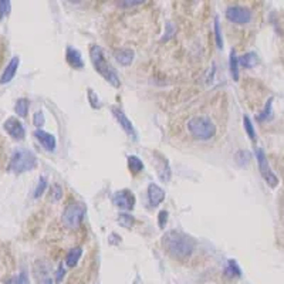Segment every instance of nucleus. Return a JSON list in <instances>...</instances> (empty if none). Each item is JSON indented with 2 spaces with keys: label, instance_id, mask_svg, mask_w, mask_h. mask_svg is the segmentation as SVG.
I'll use <instances>...</instances> for the list:
<instances>
[{
  "label": "nucleus",
  "instance_id": "bb28decb",
  "mask_svg": "<svg viewBox=\"0 0 284 284\" xmlns=\"http://www.w3.org/2000/svg\"><path fill=\"white\" fill-rule=\"evenodd\" d=\"M11 3L9 0H0V19H3L10 11Z\"/></svg>",
  "mask_w": 284,
  "mask_h": 284
},
{
  "label": "nucleus",
  "instance_id": "6ab92c4d",
  "mask_svg": "<svg viewBox=\"0 0 284 284\" xmlns=\"http://www.w3.org/2000/svg\"><path fill=\"white\" fill-rule=\"evenodd\" d=\"M230 74L234 81L239 80V60H237V56L234 51L230 53Z\"/></svg>",
  "mask_w": 284,
  "mask_h": 284
},
{
  "label": "nucleus",
  "instance_id": "9b49d317",
  "mask_svg": "<svg viewBox=\"0 0 284 284\" xmlns=\"http://www.w3.org/2000/svg\"><path fill=\"white\" fill-rule=\"evenodd\" d=\"M148 198H149V203L152 206H159L165 199V192L162 188H159L156 183H149L148 186Z\"/></svg>",
  "mask_w": 284,
  "mask_h": 284
},
{
  "label": "nucleus",
  "instance_id": "a211bd4d",
  "mask_svg": "<svg viewBox=\"0 0 284 284\" xmlns=\"http://www.w3.org/2000/svg\"><path fill=\"white\" fill-rule=\"evenodd\" d=\"M14 111H16V114H17L19 117L24 118V117L27 115V111H29V100H26V98L17 100L16 107H14Z\"/></svg>",
  "mask_w": 284,
  "mask_h": 284
},
{
  "label": "nucleus",
  "instance_id": "f8f14e48",
  "mask_svg": "<svg viewBox=\"0 0 284 284\" xmlns=\"http://www.w3.org/2000/svg\"><path fill=\"white\" fill-rule=\"evenodd\" d=\"M19 64H20V59H19V57H13V59H11L10 63L6 66L4 72H3L1 77H0V82H1V84L10 82L11 80L14 78V75H16V72H17V69H19Z\"/></svg>",
  "mask_w": 284,
  "mask_h": 284
},
{
  "label": "nucleus",
  "instance_id": "0eeeda50",
  "mask_svg": "<svg viewBox=\"0 0 284 284\" xmlns=\"http://www.w3.org/2000/svg\"><path fill=\"white\" fill-rule=\"evenodd\" d=\"M226 17H227V20L233 21L236 24H246L253 19V13L247 7L230 6L226 9Z\"/></svg>",
  "mask_w": 284,
  "mask_h": 284
},
{
  "label": "nucleus",
  "instance_id": "ddd939ff",
  "mask_svg": "<svg viewBox=\"0 0 284 284\" xmlns=\"http://www.w3.org/2000/svg\"><path fill=\"white\" fill-rule=\"evenodd\" d=\"M66 60H67V63L70 64L71 67H74V69H82V67H84L81 53L77 50V49L71 47V46H69V47H67V53H66Z\"/></svg>",
  "mask_w": 284,
  "mask_h": 284
},
{
  "label": "nucleus",
  "instance_id": "423d86ee",
  "mask_svg": "<svg viewBox=\"0 0 284 284\" xmlns=\"http://www.w3.org/2000/svg\"><path fill=\"white\" fill-rule=\"evenodd\" d=\"M256 158H257V163H259V169H260V173L263 176V179L266 182L269 183L272 188H276L279 185V178L274 175V172L272 171L270 165H269V161H267V156L262 148H257L256 149Z\"/></svg>",
  "mask_w": 284,
  "mask_h": 284
},
{
  "label": "nucleus",
  "instance_id": "c85d7f7f",
  "mask_svg": "<svg viewBox=\"0 0 284 284\" xmlns=\"http://www.w3.org/2000/svg\"><path fill=\"white\" fill-rule=\"evenodd\" d=\"M34 120H33V122H34V125L37 127V130H41V127L44 125V114L40 111H37L36 114H34V117H33Z\"/></svg>",
  "mask_w": 284,
  "mask_h": 284
},
{
  "label": "nucleus",
  "instance_id": "c9c22d12",
  "mask_svg": "<svg viewBox=\"0 0 284 284\" xmlns=\"http://www.w3.org/2000/svg\"><path fill=\"white\" fill-rule=\"evenodd\" d=\"M41 284H53V282H51V279H49V277H46V279H43V282H41Z\"/></svg>",
  "mask_w": 284,
  "mask_h": 284
},
{
  "label": "nucleus",
  "instance_id": "b1692460",
  "mask_svg": "<svg viewBox=\"0 0 284 284\" xmlns=\"http://www.w3.org/2000/svg\"><path fill=\"white\" fill-rule=\"evenodd\" d=\"M270 115H272V98L269 100V102H267V105H266V108L263 110V112L259 114V115L256 117V120H257V121H266L267 118H270Z\"/></svg>",
  "mask_w": 284,
  "mask_h": 284
},
{
  "label": "nucleus",
  "instance_id": "c756f323",
  "mask_svg": "<svg viewBox=\"0 0 284 284\" xmlns=\"http://www.w3.org/2000/svg\"><path fill=\"white\" fill-rule=\"evenodd\" d=\"M88 100H90V102H91V105L94 107V108H100L101 107V102H100V100H98V95L95 94V92L92 91V90H88Z\"/></svg>",
  "mask_w": 284,
  "mask_h": 284
},
{
  "label": "nucleus",
  "instance_id": "f704fd0d",
  "mask_svg": "<svg viewBox=\"0 0 284 284\" xmlns=\"http://www.w3.org/2000/svg\"><path fill=\"white\" fill-rule=\"evenodd\" d=\"M63 277H64V269H63V266H61L60 269L57 270V274H56V282L60 283L61 280H63Z\"/></svg>",
  "mask_w": 284,
  "mask_h": 284
},
{
  "label": "nucleus",
  "instance_id": "393cba45",
  "mask_svg": "<svg viewBox=\"0 0 284 284\" xmlns=\"http://www.w3.org/2000/svg\"><path fill=\"white\" fill-rule=\"evenodd\" d=\"M61 196H63V189H61V186L60 185H53L51 186V191H50V199L51 201H60L61 199Z\"/></svg>",
  "mask_w": 284,
  "mask_h": 284
},
{
  "label": "nucleus",
  "instance_id": "7ed1b4c3",
  "mask_svg": "<svg viewBox=\"0 0 284 284\" xmlns=\"http://www.w3.org/2000/svg\"><path fill=\"white\" fill-rule=\"evenodd\" d=\"M90 57H91L94 69L98 71V74H101L102 77L110 82L112 87H120V85H121V81H120V77H118V74H117V70L112 67L108 61L105 60L104 51H102L100 46H91V49H90Z\"/></svg>",
  "mask_w": 284,
  "mask_h": 284
},
{
  "label": "nucleus",
  "instance_id": "f257e3e1",
  "mask_svg": "<svg viewBox=\"0 0 284 284\" xmlns=\"http://www.w3.org/2000/svg\"><path fill=\"white\" fill-rule=\"evenodd\" d=\"M162 244L165 250L172 257L183 260L193 253L196 243L188 234L178 232V230H169L162 237Z\"/></svg>",
  "mask_w": 284,
  "mask_h": 284
},
{
  "label": "nucleus",
  "instance_id": "2f4dec72",
  "mask_svg": "<svg viewBox=\"0 0 284 284\" xmlns=\"http://www.w3.org/2000/svg\"><path fill=\"white\" fill-rule=\"evenodd\" d=\"M13 284H29V279H27V276L24 272H21L14 280H13Z\"/></svg>",
  "mask_w": 284,
  "mask_h": 284
},
{
  "label": "nucleus",
  "instance_id": "9d476101",
  "mask_svg": "<svg viewBox=\"0 0 284 284\" xmlns=\"http://www.w3.org/2000/svg\"><path fill=\"white\" fill-rule=\"evenodd\" d=\"M34 137L40 141V143L44 146L46 151L51 152V151L56 149V138H54V135L43 131V130H37V131H34Z\"/></svg>",
  "mask_w": 284,
  "mask_h": 284
},
{
  "label": "nucleus",
  "instance_id": "dca6fc26",
  "mask_svg": "<svg viewBox=\"0 0 284 284\" xmlns=\"http://www.w3.org/2000/svg\"><path fill=\"white\" fill-rule=\"evenodd\" d=\"M82 256V249L81 247H74V249H71L69 254H67V257H66V264L69 266V267H74L75 264L78 263V260L81 259Z\"/></svg>",
  "mask_w": 284,
  "mask_h": 284
},
{
  "label": "nucleus",
  "instance_id": "7c9ffc66",
  "mask_svg": "<svg viewBox=\"0 0 284 284\" xmlns=\"http://www.w3.org/2000/svg\"><path fill=\"white\" fill-rule=\"evenodd\" d=\"M227 270L233 274V276H240V274H242V272H240V269H239L237 263L233 262V260H230V262H229V267H227Z\"/></svg>",
  "mask_w": 284,
  "mask_h": 284
},
{
  "label": "nucleus",
  "instance_id": "cd10ccee",
  "mask_svg": "<svg viewBox=\"0 0 284 284\" xmlns=\"http://www.w3.org/2000/svg\"><path fill=\"white\" fill-rule=\"evenodd\" d=\"M249 159H250V153L247 152V151H239L237 155H236V161L239 165H246V163H249Z\"/></svg>",
  "mask_w": 284,
  "mask_h": 284
},
{
  "label": "nucleus",
  "instance_id": "1a4fd4ad",
  "mask_svg": "<svg viewBox=\"0 0 284 284\" xmlns=\"http://www.w3.org/2000/svg\"><path fill=\"white\" fill-rule=\"evenodd\" d=\"M3 127H4V131L7 132L13 140L20 141V140L24 138V135H26V131H24L23 124H21L19 120L13 118V117H10L9 120H6V122H4Z\"/></svg>",
  "mask_w": 284,
  "mask_h": 284
},
{
  "label": "nucleus",
  "instance_id": "473e14b6",
  "mask_svg": "<svg viewBox=\"0 0 284 284\" xmlns=\"http://www.w3.org/2000/svg\"><path fill=\"white\" fill-rule=\"evenodd\" d=\"M166 219H168V212L162 211V212L159 213V227H161V229L165 227V224H166Z\"/></svg>",
  "mask_w": 284,
  "mask_h": 284
},
{
  "label": "nucleus",
  "instance_id": "20e7f679",
  "mask_svg": "<svg viewBox=\"0 0 284 284\" xmlns=\"http://www.w3.org/2000/svg\"><path fill=\"white\" fill-rule=\"evenodd\" d=\"M37 165L36 155L29 149H17L14 151L9 163V171L11 173L20 175V173L33 171Z\"/></svg>",
  "mask_w": 284,
  "mask_h": 284
},
{
  "label": "nucleus",
  "instance_id": "f03ea898",
  "mask_svg": "<svg viewBox=\"0 0 284 284\" xmlns=\"http://www.w3.org/2000/svg\"><path fill=\"white\" fill-rule=\"evenodd\" d=\"M186 131L195 141L208 142L217 134V127L208 114H193L186 121Z\"/></svg>",
  "mask_w": 284,
  "mask_h": 284
},
{
  "label": "nucleus",
  "instance_id": "72a5a7b5",
  "mask_svg": "<svg viewBox=\"0 0 284 284\" xmlns=\"http://www.w3.org/2000/svg\"><path fill=\"white\" fill-rule=\"evenodd\" d=\"M124 7H130V6H138V4H143V1H121L120 3Z\"/></svg>",
  "mask_w": 284,
  "mask_h": 284
},
{
  "label": "nucleus",
  "instance_id": "2eb2a0df",
  "mask_svg": "<svg viewBox=\"0 0 284 284\" xmlns=\"http://www.w3.org/2000/svg\"><path fill=\"white\" fill-rule=\"evenodd\" d=\"M115 60L121 66H130L134 60V51L132 50H118L114 53Z\"/></svg>",
  "mask_w": 284,
  "mask_h": 284
},
{
  "label": "nucleus",
  "instance_id": "f3484780",
  "mask_svg": "<svg viewBox=\"0 0 284 284\" xmlns=\"http://www.w3.org/2000/svg\"><path fill=\"white\" fill-rule=\"evenodd\" d=\"M239 60V64L244 67V69H252L256 66V61H257V57H256V54L254 53H246L244 56H242L240 59H237Z\"/></svg>",
  "mask_w": 284,
  "mask_h": 284
},
{
  "label": "nucleus",
  "instance_id": "6e6552de",
  "mask_svg": "<svg viewBox=\"0 0 284 284\" xmlns=\"http://www.w3.org/2000/svg\"><path fill=\"white\" fill-rule=\"evenodd\" d=\"M112 202L117 208H120L122 211H131L132 208L135 206V196H134V193L131 191L122 189V191L114 193Z\"/></svg>",
  "mask_w": 284,
  "mask_h": 284
},
{
  "label": "nucleus",
  "instance_id": "5701e85b",
  "mask_svg": "<svg viewBox=\"0 0 284 284\" xmlns=\"http://www.w3.org/2000/svg\"><path fill=\"white\" fill-rule=\"evenodd\" d=\"M46 188H47V179H46V176H41L40 179H39V183H37V188L34 191V198L36 199L40 198L41 195L44 193V191H46Z\"/></svg>",
  "mask_w": 284,
  "mask_h": 284
},
{
  "label": "nucleus",
  "instance_id": "4be33fe9",
  "mask_svg": "<svg viewBox=\"0 0 284 284\" xmlns=\"http://www.w3.org/2000/svg\"><path fill=\"white\" fill-rule=\"evenodd\" d=\"M118 222H120V224L124 226V227L131 229L132 224H134V222H135V219L132 217L131 214H128V213H121V214H120V217H118Z\"/></svg>",
  "mask_w": 284,
  "mask_h": 284
},
{
  "label": "nucleus",
  "instance_id": "4468645a",
  "mask_svg": "<svg viewBox=\"0 0 284 284\" xmlns=\"http://www.w3.org/2000/svg\"><path fill=\"white\" fill-rule=\"evenodd\" d=\"M112 114L115 115L117 121L121 124V127L124 128V131L127 132L128 135L135 137V131H134V127H132L131 120H128V117L120 110V108H112Z\"/></svg>",
  "mask_w": 284,
  "mask_h": 284
},
{
  "label": "nucleus",
  "instance_id": "aec40b11",
  "mask_svg": "<svg viewBox=\"0 0 284 284\" xmlns=\"http://www.w3.org/2000/svg\"><path fill=\"white\" fill-rule=\"evenodd\" d=\"M128 166H130V171L132 173H138L140 171L143 169V163L140 158H137V156H130L128 158Z\"/></svg>",
  "mask_w": 284,
  "mask_h": 284
},
{
  "label": "nucleus",
  "instance_id": "a878e982",
  "mask_svg": "<svg viewBox=\"0 0 284 284\" xmlns=\"http://www.w3.org/2000/svg\"><path fill=\"white\" fill-rule=\"evenodd\" d=\"M214 34H216V46L219 49L223 47V41H222V34H220V24H219V19H214Z\"/></svg>",
  "mask_w": 284,
  "mask_h": 284
},
{
  "label": "nucleus",
  "instance_id": "412c9836",
  "mask_svg": "<svg viewBox=\"0 0 284 284\" xmlns=\"http://www.w3.org/2000/svg\"><path fill=\"white\" fill-rule=\"evenodd\" d=\"M243 125H244V131L247 132L249 138H250L252 141H256V140H257V137H256V132H254L253 124H252V121H250V118H249V117H244L243 118Z\"/></svg>",
  "mask_w": 284,
  "mask_h": 284
},
{
  "label": "nucleus",
  "instance_id": "39448f33",
  "mask_svg": "<svg viewBox=\"0 0 284 284\" xmlns=\"http://www.w3.org/2000/svg\"><path fill=\"white\" fill-rule=\"evenodd\" d=\"M85 214V206L82 203H71L63 213V224L69 229H75L81 224Z\"/></svg>",
  "mask_w": 284,
  "mask_h": 284
}]
</instances>
